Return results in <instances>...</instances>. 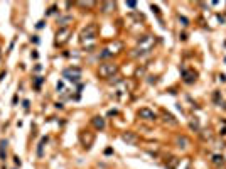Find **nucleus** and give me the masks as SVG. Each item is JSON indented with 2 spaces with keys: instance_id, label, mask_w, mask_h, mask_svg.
I'll return each instance as SVG.
<instances>
[{
  "instance_id": "1",
  "label": "nucleus",
  "mask_w": 226,
  "mask_h": 169,
  "mask_svg": "<svg viewBox=\"0 0 226 169\" xmlns=\"http://www.w3.org/2000/svg\"><path fill=\"white\" fill-rule=\"evenodd\" d=\"M96 31H98L96 24H90L88 27H84L81 31V41H93L96 37Z\"/></svg>"
},
{
  "instance_id": "9",
  "label": "nucleus",
  "mask_w": 226,
  "mask_h": 169,
  "mask_svg": "<svg viewBox=\"0 0 226 169\" xmlns=\"http://www.w3.org/2000/svg\"><path fill=\"white\" fill-rule=\"evenodd\" d=\"M69 20H71V17H64V19H61V25L64 27V24H66V22H69Z\"/></svg>"
},
{
  "instance_id": "5",
  "label": "nucleus",
  "mask_w": 226,
  "mask_h": 169,
  "mask_svg": "<svg viewBox=\"0 0 226 169\" xmlns=\"http://www.w3.org/2000/svg\"><path fill=\"white\" fill-rule=\"evenodd\" d=\"M79 73H81V71H79L78 68H74V69L71 68V69H66V71H64V76H66L69 81H78V79H79Z\"/></svg>"
},
{
  "instance_id": "3",
  "label": "nucleus",
  "mask_w": 226,
  "mask_h": 169,
  "mask_svg": "<svg viewBox=\"0 0 226 169\" xmlns=\"http://www.w3.org/2000/svg\"><path fill=\"white\" fill-rule=\"evenodd\" d=\"M69 36H71V29L69 27H61L59 31H57V34H56V44H64L68 39H69Z\"/></svg>"
},
{
  "instance_id": "8",
  "label": "nucleus",
  "mask_w": 226,
  "mask_h": 169,
  "mask_svg": "<svg viewBox=\"0 0 226 169\" xmlns=\"http://www.w3.org/2000/svg\"><path fill=\"white\" fill-rule=\"evenodd\" d=\"M7 146V142L5 140H2V144H0V159H5V154H3V147Z\"/></svg>"
},
{
  "instance_id": "2",
  "label": "nucleus",
  "mask_w": 226,
  "mask_h": 169,
  "mask_svg": "<svg viewBox=\"0 0 226 169\" xmlns=\"http://www.w3.org/2000/svg\"><path fill=\"white\" fill-rule=\"evenodd\" d=\"M118 71V66L116 64H101L100 66V76H103V78H110V76H113L115 73Z\"/></svg>"
},
{
  "instance_id": "7",
  "label": "nucleus",
  "mask_w": 226,
  "mask_h": 169,
  "mask_svg": "<svg viewBox=\"0 0 226 169\" xmlns=\"http://www.w3.org/2000/svg\"><path fill=\"white\" fill-rule=\"evenodd\" d=\"M93 124H94V127H98V129H103V127H105V120H103V118H100V117H96V118H94Z\"/></svg>"
},
{
  "instance_id": "4",
  "label": "nucleus",
  "mask_w": 226,
  "mask_h": 169,
  "mask_svg": "<svg viewBox=\"0 0 226 169\" xmlns=\"http://www.w3.org/2000/svg\"><path fill=\"white\" fill-rule=\"evenodd\" d=\"M122 139H123L127 144H132V146H135V144L138 142V135H137L135 132H125V134L122 135Z\"/></svg>"
},
{
  "instance_id": "6",
  "label": "nucleus",
  "mask_w": 226,
  "mask_h": 169,
  "mask_svg": "<svg viewBox=\"0 0 226 169\" xmlns=\"http://www.w3.org/2000/svg\"><path fill=\"white\" fill-rule=\"evenodd\" d=\"M138 117L140 118H145V120H154L155 118V113L152 112L150 108H140L138 110Z\"/></svg>"
}]
</instances>
